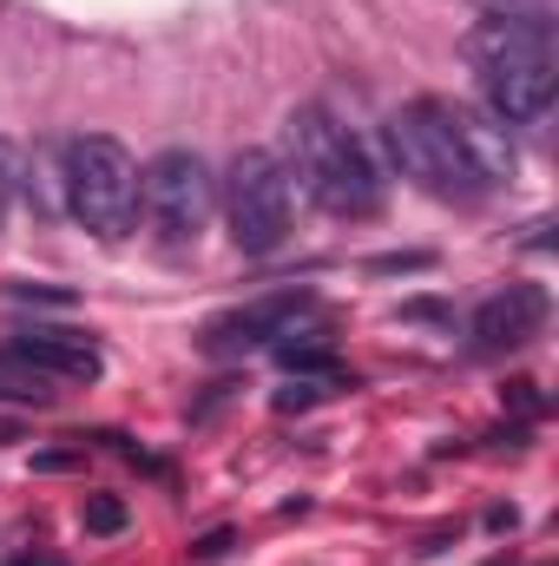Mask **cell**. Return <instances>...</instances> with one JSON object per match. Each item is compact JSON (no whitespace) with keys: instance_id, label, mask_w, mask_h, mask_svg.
Returning <instances> with one entry per match:
<instances>
[{"instance_id":"obj_4","label":"cell","mask_w":559,"mask_h":566,"mask_svg":"<svg viewBox=\"0 0 559 566\" xmlns=\"http://www.w3.org/2000/svg\"><path fill=\"white\" fill-rule=\"evenodd\" d=\"M389 151L395 165L415 178L421 191L447 198V205H474L487 191V178L474 171V158L461 151L454 126H447V99H415L389 119Z\"/></svg>"},{"instance_id":"obj_15","label":"cell","mask_w":559,"mask_h":566,"mask_svg":"<svg viewBox=\"0 0 559 566\" xmlns=\"http://www.w3.org/2000/svg\"><path fill=\"white\" fill-rule=\"evenodd\" d=\"M7 296H20V303H73L66 290H40V283H7Z\"/></svg>"},{"instance_id":"obj_12","label":"cell","mask_w":559,"mask_h":566,"mask_svg":"<svg viewBox=\"0 0 559 566\" xmlns=\"http://www.w3.org/2000/svg\"><path fill=\"white\" fill-rule=\"evenodd\" d=\"M80 521H86V534H126V501L119 494H86Z\"/></svg>"},{"instance_id":"obj_9","label":"cell","mask_w":559,"mask_h":566,"mask_svg":"<svg viewBox=\"0 0 559 566\" xmlns=\"http://www.w3.org/2000/svg\"><path fill=\"white\" fill-rule=\"evenodd\" d=\"M303 310H309L303 290H283V296H264V303H244V310L204 323V349H257V343H277L283 329H296Z\"/></svg>"},{"instance_id":"obj_1","label":"cell","mask_w":559,"mask_h":566,"mask_svg":"<svg viewBox=\"0 0 559 566\" xmlns=\"http://www.w3.org/2000/svg\"><path fill=\"white\" fill-rule=\"evenodd\" d=\"M487 113L500 126H534L553 106V27L540 7H514V13H487L467 33Z\"/></svg>"},{"instance_id":"obj_5","label":"cell","mask_w":559,"mask_h":566,"mask_svg":"<svg viewBox=\"0 0 559 566\" xmlns=\"http://www.w3.org/2000/svg\"><path fill=\"white\" fill-rule=\"evenodd\" d=\"M224 218H231V238L244 258H271L283 238H289V178L271 151H238L231 171H224Z\"/></svg>"},{"instance_id":"obj_16","label":"cell","mask_w":559,"mask_h":566,"mask_svg":"<svg viewBox=\"0 0 559 566\" xmlns=\"http://www.w3.org/2000/svg\"><path fill=\"white\" fill-rule=\"evenodd\" d=\"M507 402H514V409H527V416H534V409H540V389H534V382H507Z\"/></svg>"},{"instance_id":"obj_10","label":"cell","mask_w":559,"mask_h":566,"mask_svg":"<svg viewBox=\"0 0 559 566\" xmlns=\"http://www.w3.org/2000/svg\"><path fill=\"white\" fill-rule=\"evenodd\" d=\"M447 126H454V139H461V151L474 158V171H481L487 185L514 178L520 151H514V139H507V126H500L494 113H481V106H447Z\"/></svg>"},{"instance_id":"obj_13","label":"cell","mask_w":559,"mask_h":566,"mask_svg":"<svg viewBox=\"0 0 559 566\" xmlns=\"http://www.w3.org/2000/svg\"><path fill=\"white\" fill-rule=\"evenodd\" d=\"M13 191H20V151L0 139V218H7V205H13Z\"/></svg>"},{"instance_id":"obj_14","label":"cell","mask_w":559,"mask_h":566,"mask_svg":"<svg viewBox=\"0 0 559 566\" xmlns=\"http://www.w3.org/2000/svg\"><path fill=\"white\" fill-rule=\"evenodd\" d=\"M224 554H231V527H218V534H204V541H191V560H198V566L224 560Z\"/></svg>"},{"instance_id":"obj_3","label":"cell","mask_w":559,"mask_h":566,"mask_svg":"<svg viewBox=\"0 0 559 566\" xmlns=\"http://www.w3.org/2000/svg\"><path fill=\"white\" fill-rule=\"evenodd\" d=\"M66 205L93 238H126L139 224V165L106 133L66 145Z\"/></svg>"},{"instance_id":"obj_6","label":"cell","mask_w":559,"mask_h":566,"mask_svg":"<svg viewBox=\"0 0 559 566\" xmlns=\"http://www.w3.org/2000/svg\"><path fill=\"white\" fill-rule=\"evenodd\" d=\"M139 205L151 211L158 238L191 244V238L204 231V218L218 211V178H211V165H204L198 151H178V145H171V151H158L139 171Z\"/></svg>"},{"instance_id":"obj_17","label":"cell","mask_w":559,"mask_h":566,"mask_svg":"<svg viewBox=\"0 0 559 566\" xmlns=\"http://www.w3.org/2000/svg\"><path fill=\"white\" fill-rule=\"evenodd\" d=\"M73 461H80V454H66V448H46V454H33V468H40V474H53V468H73Z\"/></svg>"},{"instance_id":"obj_18","label":"cell","mask_w":559,"mask_h":566,"mask_svg":"<svg viewBox=\"0 0 559 566\" xmlns=\"http://www.w3.org/2000/svg\"><path fill=\"white\" fill-rule=\"evenodd\" d=\"M20 566H60V560H46V554H33V560H20Z\"/></svg>"},{"instance_id":"obj_11","label":"cell","mask_w":559,"mask_h":566,"mask_svg":"<svg viewBox=\"0 0 559 566\" xmlns=\"http://www.w3.org/2000/svg\"><path fill=\"white\" fill-rule=\"evenodd\" d=\"M60 389H53V376H40L33 363H20V356H7L0 349V402H27V409H46Z\"/></svg>"},{"instance_id":"obj_7","label":"cell","mask_w":559,"mask_h":566,"mask_svg":"<svg viewBox=\"0 0 559 566\" xmlns=\"http://www.w3.org/2000/svg\"><path fill=\"white\" fill-rule=\"evenodd\" d=\"M540 323H547V290L540 283H507L500 296H487L481 310H474V349H520V343H534L540 336Z\"/></svg>"},{"instance_id":"obj_2","label":"cell","mask_w":559,"mask_h":566,"mask_svg":"<svg viewBox=\"0 0 559 566\" xmlns=\"http://www.w3.org/2000/svg\"><path fill=\"white\" fill-rule=\"evenodd\" d=\"M283 139H289V165H296L303 191H309L323 211H336V218H369V211L382 205V171H376V158L362 151V139H356L349 126H336L323 106H296L289 126H283Z\"/></svg>"},{"instance_id":"obj_8","label":"cell","mask_w":559,"mask_h":566,"mask_svg":"<svg viewBox=\"0 0 559 566\" xmlns=\"http://www.w3.org/2000/svg\"><path fill=\"white\" fill-rule=\"evenodd\" d=\"M7 356H20V363H33L40 376H53V382H93L99 369H106V356H99V343L86 336V329H20L13 343H7Z\"/></svg>"}]
</instances>
